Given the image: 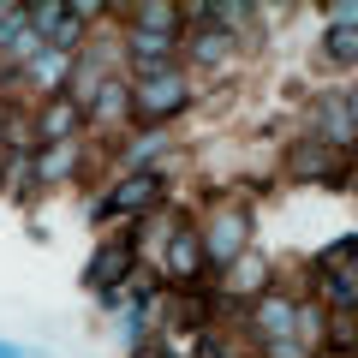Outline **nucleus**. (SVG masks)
I'll return each instance as SVG.
<instances>
[{
  "mask_svg": "<svg viewBox=\"0 0 358 358\" xmlns=\"http://www.w3.org/2000/svg\"><path fill=\"white\" fill-rule=\"evenodd\" d=\"M185 96H192V90H185V78L179 72H143L138 84H131V108H138L143 120H167V114H179V108H185Z\"/></svg>",
  "mask_w": 358,
  "mask_h": 358,
  "instance_id": "1",
  "label": "nucleus"
},
{
  "mask_svg": "<svg viewBox=\"0 0 358 358\" xmlns=\"http://www.w3.org/2000/svg\"><path fill=\"white\" fill-rule=\"evenodd\" d=\"M155 197H162V179L155 173H131V179H120L114 192L102 197V215H131V209L155 203Z\"/></svg>",
  "mask_w": 358,
  "mask_h": 358,
  "instance_id": "2",
  "label": "nucleus"
},
{
  "mask_svg": "<svg viewBox=\"0 0 358 358\" xmlns=\"http://www.w3.org/2000/svg\"><path fill=\"white\" fill-rule=\"evenodd\" d=\"M197 268H203V239H197V227H179L173 245H167V275L173 281H197Z\"/></svg>",
  "mask_w": 358,
  "mask_h": 358,
  "instance_id": "3",
  "label": "nucleus"
},
{
  "mask_svg": "<svg viewBox=\"0 0 358 358\" xmlns=\"http://www.w3.org/2000/svg\"><path fill=\"white\" fill-rule=\"evenodd\" d=\"M126 268H131V245H108V251H96V263H90V287H102V293H114L120 281H126Z\"/></svg>",
  "mask_w": 358,
  "mask_h": 358,
  "instance_id": "4",
  "label": "nucleus"
},
{
  "mask_svg": "<svg viewBox=\"0 0 358 358\" xmlns=\"http://www.w3.org/2000/svg\"><path fill=\"white\" fill-rule=\"evenodd\" d=\"M346 167V155L334 143H299L293 150V173H317V179H334Z\"/></svg>",
  "mask_w": 358,
  "mask_h": 358,
  "instance_id": "5",
  "label": "nucleus"
},
{
  "mask_svg": "<svg viewBox=\"0 0 358 358\" xmlns=\"http://www.w3.org/2000/svg\"><path fill=\"white\" fill-rule=\"evenodd\" d=\"M78 126H84V108H78V102H54V108H42V143H72Z\"/></svg>",
  "mask_w": 358,
  "mask_h": 358,
  "instance_id": "6",
  "label": "nucleus"
},
{
  "mask_svg": "<svg viewBox=\"0 0 358 358\" xmlns=\"http://www.w3.org/2000/svg\"><path fill=\"white\" fill-rule=\"evenodd\" d=\"M197 239H203V257H233V251H239V239H245V221L239 215H221L215 227L197 233Z\"/></svg>",
  "mask_w": 358,
  "mask_h": 358,
  "instance_id": "7",
  "label": "nucleus"
},
{
  "mask_svg": "<svg viewBox=\"0 0 358 358\" xmlns=\"http://www.w3.org/2000/svg\"><path fill=\"white\" fill-rule=\"evenodd\" d=\"M263 287H268V268H263V257H233L227 293H263Z\"/></svg>",
  "mask_w": 358,
  "mask_h": 358,
  "instance_id": "8",
  "label": "nucleus"
},
{
  "mask_svg": "<svg viewBox=\"0 0 358 358\" xmlns=\"http://www.w3.org/2000/svg\"><path fill=\"white\" fill-rule=\"evenodd\" d=\"M293 317H299V310L287 305V299H275V305H263V310H257V329H263L268 341H281V334L293 329Z\"/></svg>",
  "mask_w": 358,
  "mask_h": 358,
  "instance_id": "9",
  "label": "nucleus"
},
{
  "mask_svg": "<svg viewBox=\"0 0 358 358\" xmlns=\"http://www.w3.org/2000/svg\"><path fill=\"white\" fill-rule=\"evenodd\" d=\"M131 54H138L143 66H150V60H167V54H173V36H150V30H138V36H131Z\"/></svg>",
  "mask_w": 358,
  "mask_h": 358,
  "instance_id": "10",
  "label": "nucleus"
},
{
  "mask_svg": "<svg viewBox=\"0 0 358 358\" xmlns=\"http://www.w3.org/2000/svg\"><path fill=\"white\" fill-rule=\"evenodd\" d=\"M329 54L352 66V60H358V24H334V30H329Z\"/></svg>",
  "mask_w": 358,
  "mask_h": 358,
  "instance_id": "11",
  "label": "nucleus"
},
{
  "mask_svg": "<svg viewBox=\"0 0 358 358\" xmlns=\"http://www.w3.org/2000/svg\"><path fill=\"white\" fill-rule=\"evenodd\" d=\"M0 358H18V346H0Z\"/></svg>",
  "mask_w": 358,
  "mask_h": 358,
  "instance_id": "12",
  "label": "nucleus"
},
{
  "mask_svg": "<svg viewBox=\"0 0 358 358\" xmlns=\"http://www.w3.org/2000/svg\"><path fill=\"white\" fill-rule=\"evenodd\" d=\"M352 192H358V167H352Z\"/></svg>",
  "mask_w": 358,
  "mask_h": 358,
  "instance_id": "13",
  "label": "nucleus"
},
{
  "mask_svg": "<svg viewBox=\"0 0 358 358\" xmlns=\"http://www.w3.org/2000/svg\"><path fill=\"white\" fill-rule=\"evenodd\" d=\"M352 251H358V245H352ZM352 287H358V275H352Z\"/></svg>",
  "mask_w": 358,
  "mask_h": 358,
  "instance_id": "14",
  "label": "nucleus"
}]
</instances>
